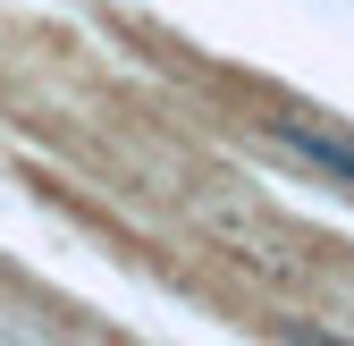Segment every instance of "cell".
Here are the masks:
<instances>
[{
    "instance_id": "6da1fadb",
    "label": "cell",
    "mask_w": 354,
    "mask_h": 346,
    "mask_svg": "<svg viewBox=\"0 0 354 346\" xmlns=\"http://www.w3.org/2000/svg\"><path fill=\"white\" fill-rule=\"evenodd\" d=\"M270 144L295 152L304 169H321V178H337L354 194V136L346 127H321V118H270Z\"/></svg>"
},
{
    "instance_id": "7a4b0ae2",
    "label": "cell",
    "mask_w": 354,
    "mask_h": 346,
    "mask_svg": "<svg viewBox=\"0 0 354 346\" xmlns=\"http://www.w3.org/2000/svg\"><path fill=\"white\" fill-rule=\"evenodd\" d=\"M295 346H354V338H337V329H295Z\"/></svg>"
}]
</instances>
